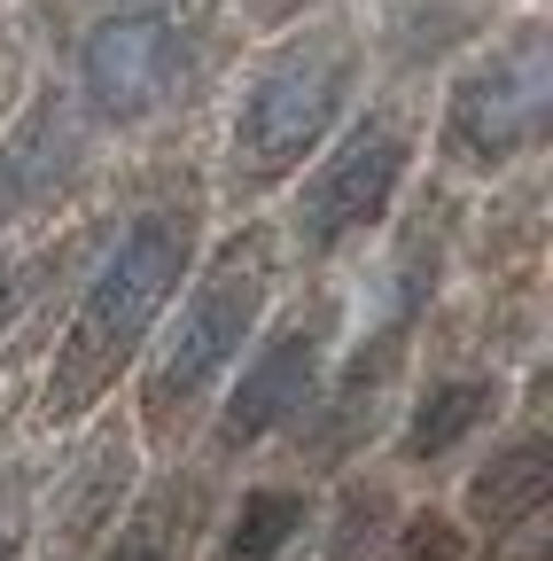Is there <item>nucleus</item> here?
Returning a JSON list of instances; mask_svg holds the SVG:
<instances>
[{
    "mask_svg": "<svg viewBox=\"0 0 553 561\" xmlns=\"http://www.w3.org/2000/svg\"><path fill=\"white\" fill-rule=\"evenodd\" d=\"M352 87H359V39L352 32L343 24L289 32L242 87V110H234V133H227V187L234 195L281 187L335 133V117L352 110Z\"/></svg>",
    "mask_w": 553,
    "mask_h": 561,
    "instance_id": "2",
    "label": "nucleus"
},
{
    "mask_svg": "<svg viewBox=\"0 0 553 561\" xmlns=\"http://www.w3.org/2000/svg\"><path fill=\"white\" fill-rule=\"evenodd\" d=\"M125 491H133V437H125V430H94V437L79 445V460L62 468V483H55L47 553H55V561H87V553L117 530Z\"/></svg>",
    "mask_w": 553,
    "mask_h": 561,
    "instance_id": "8",
    "label": "nucleus"
},
{
    "mask_svg": "<svg viewBox=\"0 0 553 561\" xmlns=\"http://www.w3.org/2000/svg\"><path fill=\"white\" fill-rule=\"evenodd\" d=\"M390 530V500H382V483H352L343 491V523H335V546L327 561H367Z\"/></svg>",
    "mask_w": 553,
    "mask_h": 561,
    "instance_id": "14",
    "label": "nucleus"
},
{
    "mask_svg": "<svg viewBox=\"0 0 553 561\" xmlns=\"http://www.w3.org/2000/svg\"><path fill=\"white\" fill-rule=\"evenodd\" d=\"M545 500H553V445L545 437L499 445L492 468H475V483H468V515H475V530H492V538L522 530Z\"/></svg>",
    "mask_w": 553,
    "mask_h": 561,
    "instance_id": "10",
    "label": "nucleus"
},
{
    "mask_svg": "<svg viewBox=\"0 0 553 561\" xmlns=\"http://www.w3.org/2000/svg\"><path fill=\"white\" fill-rule=\"evenodd\" d=\"M327 335H335V305L320 297L312 312H289L257 343V359L242 367V382L227 390V413H219V445L227 453H250L265 445L281 421H297L320 390V367H327Z\"/></svg>",
    "mask_w": 553,
    "mask_h": 561,
    "instance_id": "7",
    "label": "nucleus"
},
{
    "mask_svg": "<svg viewBox=\"0 0 553 561\" xmlns=\"http://www.w3.org/2000/svg\"><path fill=\"white\" fill-rule=\"evenodd\" d=\"M180 530H187V507H180V500H149L133 523H117V538H110L102 561H172Z\"/></svg>",
    "mask_w": 553,
    "mask_h": 561,
    "instance_id": "13",
    "label": "nucleus"
},
{
    "mask_svg": "<svg viewBox=\"0 0 553 561\" xmlns=\"http://www.w3.org/2000/svg\"><path fill=\"white\" fill-rule=\"evenodd\" d=\"M79 164V117L62 94H32L24 117L9 125V140H0V234H9L16 219H32V210L71 180Z\"/></svg>",
    "mask_w": 553,
    "mask_h": 561,
    "instance_id": "9",
    "label": "nucleus"
},
{
    "mask_svg": "<svg viewBox=\"0 0 553 561\" xmlns=\"http://www.w3.org/2000/svg\"><path fill=\"white\" fill-rule=\"evenodd\" d=\"M492 413H499V375H445V382H429L422 405H413V421H405V460L460 453Z\"/></svg>",
    "mask_w": 553,
    "mask_h": 561,
    "instance_id": "11",
    "label": "nucleus"
},
{
    "mask_svg": "<svg viewBox=\"0 0 553 561\" xmlns=\"http://www.w3.org/2000/svg\"><path fill=\"white\" fill-rule=\"evenodd\" d=\"M0 561H16V538H0Z\"/></svg>",
    "mask_w": 553,
    "mask_h": 561,
    "instance_id": "16",
    "label": "nucleus"
},
{
    "mask_svg": "<svg viewBox=\"0 0 553 561\" xmlns=\"http://www.w3.org/2000/svg\"><path fill=\"white\" fill-rule=\"evenodd\" d=\"M405 164H413L405 117L398 110H367L327 149V164L304 180V195H297V242H304V257H327V250H343L352 234L382 227V210H390Z\"/></svg>",
    "mask_w": 553,
    "mask_h": 561,
    "instance_id": "6",
    "label": "nucleus"
},
{
    "mask_svg": "<svg viewBox=\"0 0 553 561\" xmlns=\"http://www.w3.org/2000/svg\"><path fill=\"white\" fill-rule=\"evenodd\" d=\"M390 561H460V530L445 523V515H413L405 530H398V553Z\"/></svg>",
    "mask_w": 553,
    "mask_h": 561,
    "instance_id": "15",
    "label": "nucleus"
},
{
    "mask_svg": "<svg viewBox=\"0 0 553 561\" xmlns=\"http://www.w3.org/2000/svg\"><path fill=\"white\" fill-rule=\"evenodd\" d=\"M312 523V500L304 491H289V483H265V491H250V500L227 515V530H219V553L211 561H281L289 546H297V530Z\"/></svg>",
    "mask_w": 553,
    "mask_h": 561,
    "instance_id": "12",
    "label": "nucleus"
},
{
    "mask_svg": "<svg viewBox=\"0 0 553 561\" xmlns=\"http://www.w3.org/2000/svg\"><path fill=\"white\" fill-rule=\"evenodd\" d=\"M187 79V24L164 0H133V9H110L87 47H79V87L87 110L102 125H141L157 117Z\"/></svg>",
    "mask_w": 553,
    "mask_h": 561,
    "instance_id": "5",
    "label": "nucleus"
},
{
    "mask_svg": "<svg viewBox=\"0 0 553 561\" xmlns=\"http://www.w3.org/2000/svg\"><path fill=\"white\" fill-rule=\"evenodd\" d=\"M187 257H195V210L187 203H149L141 219L117 234V250L87 280V297L71 312V335H62L55 367H47V398H39L47 421H79L110 398V382L133 367V351L164 320Z\"/></svg>",
    "mask_w": 553,
    "mask_h": 561,
    "instance_id": "1",
    "label": "nucleus"
},
{
    "mask_svg": "<svg viewBox=\"0 0 553 561\" xmlns=\"http://www.w3.org/2000/svg\"><path fill=\"white\" fill-rule=\"evenodd\" d=\"M265 297H273V242H265V227H242L211 265L195 273V289H187V305H180L164 351L149 359L141 421H149L157 437H172L180 421L219 390V375L242 359V343H250Z\"/></svg>",
    "mask_w": 553,
    "mask_h": 561,
    "instance_id": "3",
    "label": "nucleus"
},
{
    "mask_svg": "<svg viewBox=\"0 0 553 561\" xmlns=\"http://www.w3.org/2000/svg\"><path fill=\"white\" fill-rule=\"evenodd\" d=\"M553 125V39L545 24H515L492 39L445 94V164L460 172H507L530 157Z\"/></svg>",
    "mask_w": 553,
    "mask_h": 561,
    "instance_id": "4",
    "label": "nucleus"
}]
</instances>
